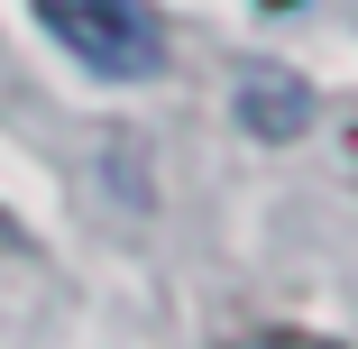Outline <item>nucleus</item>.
I'll use <instances>...</instances> for the list:
<instances>
[{
    "label": "nucleus",
    "instance_id": "f257e3e1",
    "mask_svg": "<svg viewBox=\"0 0 358 349\" xmlns=\"http://www.w3.org/2000/svg\"><path fill=\"white\" fill-rule=\"evenodd\" d=\"M37 10V28L83 64V74H101V83H148V74H166V28H157V10L148 0H28Z\"/></svg>",
    "mask_w": 358,
    "mask_h": 349
},
{
    "label": "nucleus",
    "instance_id": "f03ea898",
    "mask_svg": "<svg viewBox=\"0 0 358 349\" xmlns=\"http://www.w3.org/2000/svg\"><path fill=\"white\" fill-rule=\"evenodd\" d=\"M230 111H239V129L257 138V148H285V138H303V129H313V92L285 74V64H239Z\"/></svg>",
    "mask_w": 358,
    "mask_h": 349
},
{
    "label": "nucleus",
    "instance_id": "7ed1b4c3",
    "mask_svg": "<svg viewBox=\"0 0 358 349\" xmlns=\"http://www.w3.org/2000/svg\"><path fill=\"white\" fill-rule=\"evenodd\" d=\"M257 349H340V340H313V331H275V340H257Z\"/></svg>",
    "mask_w": 358,
    "mask_h": 349
},
{
    "label": "nucleus",
    "instance_id": "20e7f679",
    "mask_svg": "<svg viewBox=\"0 0 358 349\" xmlns=\"http://www.w3.org/2000/svg\"><path fill=\"white\" fill-rule=\"evenodd\" d=\"M257 10H266V19H285V10H303V0H257Z\"/></svg>",
    "mask_w": 358,
    "mask_h": 349
}]
</instances>
